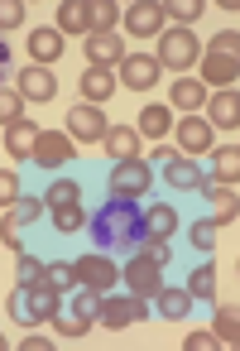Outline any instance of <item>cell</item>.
<instances>
[{
    "label": "cell",
    "instance_id": "obj_28",
    "mask_svg": "<svg viewBox=\"0 0 240 351\" xmlns=\"http://www.w3.org/2000/svg\"><path fill=\"white\" fill-rule=\"evenodd\" d=\"M49 221H53V231L58 236H77L82 226H87V212H82V202H72V207H53V212H44Z\"/></svg>",
    "mask_w": 240,
    "mask_h": 351
},
{
    "label": "cell",
    "instance_id": "obj_35",
    "mask_svg": "<svg viewBox=\"0 0 240 351\" xmlns=\"http://www.w3.org/2000/svg\"><path fill=\"white\" fill-rule=\"evenodd\" d=\"M216 231H221V221H216V217H202V221H192L187 236H192V245H197L202 255H211V250H216Z\"/></svg>",
    "mask_w": 240,
    "mask_h": 351
},
{
    "label": "cell",
    "instance_id": "obj_20",
    "mask_svg": "<svg viewBox=\"0 0 240 351\" xmlns=\"http://www.w3.org/2000/svg\"><path fill=\"white\" fill-rule=\"evenodd\" d=\"M168 106H178V111H187V116H197L202 106H206V87L197 82V77H178L173 87H168Z\"/></svg>",
    "mask_w": 240,
    "mask_h": 351
},
{
    "label": "cell",
    "instance_id": "obj_2",
    "mask_svg": "<svg viewBox=\"0 0 240 351\" xmlns=\"http://www.w3.org/2000/svg\"><path fill=\"white\" fill-rule=\"evenodd\" d=\"M53 313H63V293L58 289H49V284H15V293H10V317L20 322V327H39V322H49Z\"/></svg>",
    "mask_w": 240,
    "mask_h": 351
},
{
    "label": "cell",
    "instance_id": "obj_21",
    "mask_svg": "<svg viewBox=\"0 0 240 351\" xmlns=\"http://www.w3.org/2000/svg\"><path fill=\"white\" fill-rule=\"evenodd\" d=\"M202 193L211 197V207H216V221L226 226V221H235V212H240V193H235V183H202Z\"/></svg>",
    "mask_w": 240,
    "mask_h": 351
},
{
    "label": "cell",
    "instance_id": "obj_16",
    "mask_svg": "<svg viewBox=\"0 0 240 351\" xmlns=\"http://www.w3.org/2000/svg\"><path fill=\"white\" fill-rule=\"evenodd\" d=\"M101 145H106V154H111L116 164L139 159V149H144V140H139V130H135V125H116V130H106V135H101Z\"/></svg>",
    "mask_w": 240,
    "mask_h": 351
},
{
    "label": "cell",
    "instance_id": "obj_29",
    "mask_svg": "<svg viewBox=\"0 0 240 351\" xmlns=\"http://www.w3.org/2000/svg\"><path fill=\"white\" fill-rule=\"evenodd\" d=\"M72 202H82V188H77L72 178H53L49 193H44V212H53V207H72Z\"/></svg>",
    "mask_w": 240,
    "mask_h": 351
},
{
    "label": "cell",
    "instance_id": "obj_24",
    "mask_svg": "<svg viewBox=\"0 0 240 351\" xmlns=\"http://www.w3.org/2000/svg\"><path fill=\"white\" fill-rule=\"evenodd\" d=\"M34 140H39V125H34V121L5 125V149H10V159H29V154H34Z\"/></svg>",
    "mask_w": 240,
    "mask_h": 351
},
{
    "label": "cell",
    "instance_id": "obj_40",
    "mask_svg": "<svg viewBox=\"0 0 240 351\" xmlns=\"http://www.w3.org/2000/svg\"><path fill=\"white\" fill-rule=\"evenodd\" d=\"M15 284H25V289H29V284H44V265H39L29 250H25L20 265H15Z\"/></svg>",
    "mask_w": 240,
    "mask_h": 351
},
{
    "label": "cell",
    "instance_id": "obj_43",
    "mask_svg": "<svg viewBox=\"0 0 240 351\" xmlns=\"http://www.w3.org/2000/svg\"><path fill=\"white\" fill-rule=\"evenodd\" d=\"M206 53H221V58H235V53H240V34H235V29H221V34L211 39V49H206Z\"/></svg>",
    "mask_w": 240,
    "mask_h": 351
},
{
    "label": "cell",
    "instance_id": "obj_34",
    "mask_svg": "<svg viewBox=\"0 0 240 351\" xmlns=\"http://www.w3.org/2000/svg\"><path fill=\"white\" fill-rule=\"evenodd\" d=\"M211 332H216V341H221V346H235V341H240V317H235V308H216Z\"/></svg>",
    "mask_w": 240,
    "mask_h": 351
},
{
    "label": "cell",
    "instance_id": "obj_15",
    "mask_svg": "<svg viewBox=\"0 0 240 351\" xmlns=\"http://www.w3.org/2000/svg\"><path fill=\"white\" fill-rule=\"evenodd\" d=\"M206 125H221V130L240 125V97H235V87H221L216 97H206Z\"/></svg>",
    "mask_w": 240,
    "mask_h": 351
},
{
    "label": "cell",
    "instance_id": "obj_31",
    "mask_svg": "<svg viewBox=\"0 0 240 351\" xmlns=\"http://www.w3.org/2000/svg\"><path fill=\"white\" fill-rule=\"evenodd\" d=\"M235 173H240V149L235 145H221V149H211V178H230L235 183Z\"/></svg>",
    "mask_w": 240,
    "mask_h": 351
},
{
    "label": "cell",
    "instance_id": "obj_49",
    "mask_svg": "<svg viewBox=\"0 0 240 351\" xmlns=\"http://www.w3.org/2000/svg\"><path fill=\"white\" fill-rule=\"evenodd\" d=\"M0 351H5V337H0Z\"/></svg>",
    "mask_w": 240,
    "mask_h": 351
},
{
    "label": "cell",
    "instance_id": "obj_33",
    "mask_svg": "<svg viewBox=\"0 0 240 351\" xmlns=\"http://www.w3.org/2000/svg\"><path fill=\"white\" fill-rule=\"evenodd\" d=\"M87 25H92V34H111L116 29V5L111 0H87Z\"/></svg>",
    "mask_w": 240,
    "mask_h": 351
},
{
    "label": "cell",
    "instance_id": "obj_45",
    "mask_svg": "<svg viewBox=\"0 0 240 351\" xmlns=\"http://www.w3.org/2000/svg\"><path fill=\"white\" fill-rule=\"evenodd\" d=\"M211 346H221L216 332H187L183 337V351H211Z\"/></svg>",
    "mask_w": 240,
    "mask_h": 351
},
{
    "label": "cell",
    "instance_id": "obj_39",
    "mask_svg": "<svg viewBox=\"0 0 240 351\" xmlns=\"http://www.w3.org/2000/svg\"><path fill=\"white\" fill-rule=\"evenodd\" d=\"M25 193H20V173L15 169H0V212H5V207H15Z\"/></svg>",
    "mask_w": 240,
    "mask_h": 351
},
{
    "label": "cell",
    "instance_id": "obj_44",
    "mask_svg": "<svg viewBox=\"0 0 240 351\" xmlns=\"http://www.w3.org/2000/svg\"><path fill=\"white\" fill-rule=\"evenodd\" d=\"M15 25H25V5L20 0H0V29H15Z\"/></svg>",
    "mask_w": 240,
    "mask_h": 351
},
{
    "label": "cell",
    "instance_id": "obj_13",
    "mask_svg": "<svg viewBox=\"0 0 240 351\" xmlns=\"http://www.w3.org/2000/svg\"><path fill=\"white\" fill-rule=\"evenodd\" d=\"M87 63L116 73V63H125V39H120L116 29H111V34H87Z\"/></svg>",
    "mask_w": 240,
    "mask_h": 351
},
{
    "label": "cell",
    "instance_id": "obj_22",
    "mask_svg": "<svg viewBox=\"0 0 240 351\" xmlns=\"http://www.w3.org/2000/svg\"><path fill=\"white\" fill-rule=\"evenodd\" d=\"M149 303H154V308H159L168 322H183V317L192 313V293H187V289H168V284H163V289H159Z\"/></svg>",
    "mask_w": 240,
    "mask_h": 351
},
{
    "label": "cell",
    "instance_id": "obj_32",
    "mask_svg": "<svg viewBox=\"0 0 240 351\" xmlns=\"http://www.w3.org/2000/svg\"><path fill=\"white\" fill-rule=\"evenodd\" d=\"M44 284L58 289V293H72V289H77V269H72L68 260H53V265H44Z\"/></svg>",
    "mask_w": 240,
    "mask_h": 351
},
{
    "label": "cell",
    "instance_id": "obj_30",
    "mask_svg": "<svg viewBox=\"0 0 240 351\" xmlns=\"http://www.w3.org/2000/svg\"><path fill=\"white\" fill-rule=\"evenodd\" d=\"M187 293H192V303H202V298H216V265H197L192 274H187V284H183Z\"/></svg>",
    "mask_w": 240,
    "mask_h": 351
},
{
    "label": "cell",
    "instance_id": "obj_48",
    "mask_svg": "<svg viewBox=\"0 0 240 351\" xmlns=\"http://www.w3.org/2000/svg\"><path fill=\"white\" fill-rule=\"evenodd\" d=\"M10 63V49H5V39H0V68H5Z\"/></svg>",
    "mask_w": 240,
    "mask_h": 351
},
{
    "label": "cell",
    "instance_id": "obj_25",
    "mask_svg": "<svg viewBox=\"0 0 240 351\" xmlns=\"http://www.w3.org/2000/svg\"><path fill=\"white\" fill-rule=\"evenodd\" d=\"M58 53H63V34L58 29H34L29 34V58L44 68V63H58Z\"/></svg>",
    "mask_w": 240,
    "mask_h": 351
},
{
    "label": "cell",
    "instance_id": "obj_3",
    "mask_svg": "<svg viewBox=\"0 0 240 351\" xmlns=\"http://www.w3.org/2000/svg\"><path fill=\"white\" fill-rule=\"evenodd\" d=\"M144 317H149V298H139V293H101V303H96V322L111 332L135 327Z\"/></svg>",
    "mask_w": 240,
    "mask_h": 351
},
{
    "label": "cell",
    "instance_id": "obj_23",
    "mask_svg": "<svg viewBox=\"0 0 240 351\" xmlns=\"http://www.w3.org/2000/svg\"><path fill=\"white\" fill-rule=\"evenodd\" d=\"M135 130H139V140H163V135L173 130V111L154 101V106L139 111V125H135Z\"/></svg>",
    "mask_w": 240,
    "mask_h": 351
},
{
    "label": "cell",
    "instance_id": "obj_17",
    "mask_svg": "<svg viewBox=\"0 0 240 351\" xmlns=\"http://www.w3.org/2000/svg\"><path fill=\"white\" fill-rule=\"evenodd\" d=\"M163 178H168L173 188H183V193H202V183H206V173H202L187 154H173V159L163 164Z\"/></svg>",
    "mask_w": 240,
    "mask_h": 351
},
{
    "label": "cell",
    "instance_id": "obj_10",
    "mask_svg": "<svg viewBox=\"0 0 240 351\" xmlns=\"http://www.w3.org/2000/svg\"><path fill=\"white\" fill-rule=\"evenodd\" d=\"M72 269H77V284H82V289H96V293H111L116 279H120V269H116L106 255H82Z\"/></svg>",
    "mask_w": 240,
    "mask_h": 351
},
{
    "label": "cell",
    "instance_id": "obj_11",
    "mask_svg": "<svg viewBox=\"0 0 240 351\" xmlns=\"http://www.w3.org/2000/svg\"><path fill=\"white\" fill-rule=\"evenodd\" d=\"M15 92H20L25 101H39V106H44V101H53V97H58V77H53L49 68H39V63H29V68L20 73V82H15Z\"/></svg>",
    "mask_w": 240,
    "mask_h": 351
},
{
    "label": "cell",
    "instance_id": "obj_46",
    "mask_svg": "<svg viewBox=\"0 0 240 351\" xmlns=\"http://www.w3.org/2000/svg\"><path fill=\"white\" fill-rule=\"evenodd\" d=\"M49 346H53V341H49V337H39V332H34V337H25V351H49Z\"/></svg>",
    "mask_w": 240,
    "mask_h": 351
},
{
    "label": "cell",
    "instance_id": "obj_38",
    "mask_svg": "<svg viewBox=\"0 0 240 351\" xmlns=\"http://www.w3.org/2000/svg\"><path fill=\"white\" fill-rule=\"evenodd\" d=\"M163 20H183V29L192 20H202V0H173V5H163Z\"/></svg>",
    "mask_w": 240,
    "mask_h": 351
},
{
    "label": "cell",
    "instance_id": "obj_18",
    "mask_svg": "<svg viewBox=\"0 0 240 351\" xmlns=\"http://www.w3.org/2000/svg\"><path fill=\"white\" fill-rule=\"evenodd\" d=\"M139 217H144V236H173L178 231V207L173 202H149V207H139Z\"/></svg>",
    "mask_w": 240,
    "mask_h": 351
},
{
    "label": "cell",
    "instance_id": "obj_27",
    "mask_svg": "<svg viewBox=\"0 0 240 351\" xmlns=\"http://www.w3.org/2000/svg\"><path fill=\"white\" fill-rule=\"evenodd\" d=\"M58 34H92L87 0H63V5H58Z\"/></svg>",
    "mask_w": 240,
    "mask_h": 351
},
{
    "label": "cell",
    "instance_id": "obj_12",
    "mask_svg": "<svg viewBox=\"0 0 240 351\" xmlns=\"http://www.w3.org/2000/svg\"><path fill=\"white\" fill-rule=\"evenodd\" d=\"M168 135L178 140V149H183L187 159H192V154H206V149H211V125H206L202 116H183V121H178V125H173Z\"/></svg>",
    "mask_w": 240,
    "mask_h": 351
},
{
    "label": "cell",
    "instance_id": "obj_41",
    "mask_svg": "<svg viewBox=\"0 0 240 351\" xmlns=\"http://www.w3.org/2000/svg\"><path fill=\"white\" fill-rule=\"evenodd\" d=\"M96 303H101V293H96V289H87V293H72V317H82V322H96Z\"/></svg>",
    "mask_w": 240,
    "mask_h": 351
},
{
    "label": "cell",
    "instance_id": "obj_7",
    "mask_svg": "<svg viewBox=\"0 0 240 351\" xmlns=\"http://www.w3.org/2000/svg\"><path fill=\"white\" fill-rule=\"evenodd\" d=\"M39 169H49V173H58V169H68L72 164V140L63 135V130H39V140H34V154H29Z\"/></svg>",
    "mask_w": 240,
    "mask_h": 351
},
{
    "label": "cell",
    "instance_id": "obj_42",
    "mask_svg": "<svg viewBox=\"0 0 240 351\" xmlns=\"http://www.w3.org/2000/svg\"><path fill=\"white\" fill-rule=\"evenodd\" d=\"M139 255H149L154 265H168V260H173V250H168L163 236H144V241H139Z\"/></svg>",
    "mask_w": 240,
    "mask_h": 351
},
{
    "label": "cell",
    "instance_id": "obj_47",
    "mask_svg": "<svg viewBox=\"0 0 240 351\" xmlns=\"http://www.w3.org/2000/svg\"><path fill=\"white\" fill-rule=\"evenodd\" d=\"M168 159H173V149H163V145H159V149H154V159H144V164H159V169H163Z\"/></svg>",
    "mask_w": 240,
    "mask_h": 351
},
{
    "label": "cell",
    "instance_id": "obj_9",
    "mask_svg": "<svg viewBox=\"0 0 240 351\" xmlns=\"http://www.w3.org/2000/svg\"><path fill=\"white\" fill-rule=\"evenodd\" d=\"M106 130H111V125H106L101 106H92V101H87V106H72V111H68V125H63V135L77 140V145H82V140H101Z\"/></svg>",
    "mask_w": 240,
    "mask_h": 351
},
{
    "label": "cell",
    "instance_id": "obj_26",
    "mask_svg": "<svg viewBox=\"0 0 240 351\" xmlns=\"http://www.w3.org/2000/svg\"><path fill=\"white\" fill-rule=\"evenodd\" d=\"M235 73H240V63H235V58H221V53H206V58H202V82L235 87Z\"/></svg>",
    "mask_w": 240,
    "mask_h": 351
},
{
    "label": "cell",
    "instance_id": "obj_5",
    "mask_svg": "<svg viewBox=\"0 0 240 351\" xmlns=\"http://www.w3.org/2000/svg\"><path fill=\"white\" fill-rule=\"evenodd\" d=\"M154 188V164H144V159H125V164H116L111 169V197H144Z\"/></svg>",
    "mask_w": 240,
    "mask_h": 351
},
{
    "label": "cell",
    "instance_id": "obj_14",
    "mask_svg": "<svg viewBox=\"0 0 240 351\" xmlns=\"http://www.w3.org/2000/svg\"><path fill=\"white\" fill-rule=\"evenodd\" d=\"M125 29L135 39H149L163 29V5H154V0H135V5H125Z\"/></svg>",
    "mask_w": 240,
    "mask_h": 351
},
{
    "label": "cell",
    "instance_id": "obj_19",
    "mask_svg": "<svg viewBox=\"0 0 240 351\" xmlns=\"http://www.w3.org/2000/svg\"><path fill=\"white\" fill-rule=\"evenodd\" d=\"M77 87H82V97H87L92 106H96V101H111V97H116V73H111V68H92V63H87V73H82V82H77Z\"/></svg>",
    "mask_w": 240,
    "mask_h": 351
},
{
    "label": "cell",
    "instance_id": "obj_50",
    "mask_svg": "<svg viewBox=\"0 0 240 351\" xmlns=\"http://www.w3.org/2000/svg\"><path fill=\"white\" fill-rule=\"evenodd\" d=\"M0 77H5V68H0Z\"/></svg>",
    "mask_w": 240,
    "mask_h": 351
},
{
    "label": "cell",
    "instance_id": "obj_6",
    "mask_svg": "<svg viewBox=\"0 0 240 351\" xmlns=\"http://www.w3.org/2000/svg\"><path fill=\"white\" fill-rule=\"evenodd\" d=\"M120 279H125V289L130 293H139V298H154L159 289H163V265H154L149 255H130V265L120 269Z\"/></svg>",
    "mask_w": 240,
    "mask_h": 351
},
{
    "label": "cell",
    "instance_id": "obj_8",
    "mask_svg": "<svg viewBox=\"0 0 240 351\" xmlns=\"http://www.w3.org/2000/svg\"><path fill=\"white\" fill-rule=\"evenodd\" d=\"M159 77H163V68L154 63V53H125L120 82H125L130 92H149V87H159Z\"/></svg>",
    "mask_w": 240,
    "mask_h": 351
},
{
    "label": "cell",
    "instance_id": "obj_1",
    "mask_svg": "<svg viewBox=\"0 0 240 351\" xmlns=\"http://www.w3.org/2000/svg\"><path fill=\"white\" fill-rule=\"evenodd\" d=\"M96 250H116V255H135L144 241V217L135 197H106L96 217H87Z\"/></svg>",
    "mask_w": 240,
    "mask_h": 351
},
{
    "label": "cell",
    "instance_id": "obj_37",
    "mask_svg": "<svg viewBox=\"0 0 240 351\" xmlns=\"http://www.w3.org/2000/svg\"><path fill=\"white\" fill-rule=\"evenodd\" d=\"M49 327H53L58 337H72V341L92 332V322H82V317H72V313H53V317H49Z\"/></svg>",
    "mask_w": 240,
    "mask_h": 351
},
{
    "label": "cell",
    "instance_id": "obj_36",
    "mask_svg": "<svg viewBox=\"0 0 240 351\" xmlns=\"http://www.w3.org/2000/svg\"><path fill=\"white\" fill-rule=\"evenodd\" d=\"M25 97L20 92H5V87H0V125H15V121H25Z\"/></svg>",
    "mask_w": 240,
    "mask_h": 351
},
{
    "label": "cell",
    "instance_id": "obj_4",
    "mask_svg": "<svg viewBox=\"0 0 240 351\" xmlns=\"http://www.w3.org/2000/svg\"><path fill=\"white\" fill-rule=\"evenodd\" d=\"M197 58H202V44H197V34H192V29H183V25H178V29H163V34H159V58H154L159 68L187 73Z\"/></svg>",
    "mask_w": 240,
    "mask_h": 351
}]
</instances>
